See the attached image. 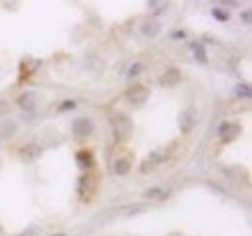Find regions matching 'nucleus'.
<instances>
[{
    "label": "nucleus",
    "instance_id": "f257e3e1",
    "mask_svg": "<svg viewBox=\"0 0 252 236\" xmlns=\"http://www.w3.org/2000/svg\"><path fill=\"white\" fill-rule=\"evenodd\" d=\"M111 128H113V134L117 140H126V138H130L134 126H132V120L126 115L119 113V115L111 117Z\"/></svg>",
    "mask_w": 252,
    "mask_h": 236
},
{
    "label": "nucleus",
    "instance_id": "f03ea898",
    "mask_svg": "<svg viewBox=\"0 0 252 236\" xmlns=\"http://www.w3.org/2000/svg\"><path fill=\"white\" fill-rule=\"evenodd\" d=\"M95 132V122L90 117H78L72 120V134L76 138H90Z\"/></svg>",
    "mask_w": 252,
    "mask_h": 236
},
{
    "label": "nucleus",
    "instance_id": "7ed1b4c3",
    "mask_svg": "<svg viewBox=\"0 0 252 236\" xmlns=\"http://www.w3.org/2000/svg\"><path fill=\"white\" fill-rule=\"evenodd\" d=\"M150 95H152V91L142 84H134L132 88H128L125 91V99L130 105H144L150 99Z\"/></svg>",
    "mask_w": 252,
    "mask_h": 236
},
{
    "label": "nucleus",
    "instance_id": "20e7f679",
    "mask_svg": "<svg viewBox=\"0 0 252 236\" xmlns=\"http://www.w3.org/2000/svg\"><path fill=\"white\" fill-rule=\"evenodd\" d=\"M43 146L41 144H35V142H32V144H26V146H22L20 148V161L22 163H26V165H33L35 161H39L41 157H43Z\"/></svg>",
    "mask_w": 252,
    "mask_h": 236
},
{
    "label": "nucleus",
    "instance_id": "39448f33",
    "mask_svg": "<svg viewBox=\"0 0 252 236\" xmlns=\"http://www.w3.org/2000/svg\"><path fill=\"white\" fill-rule=\"evenodd\" d=\"M39 103H41L39 93L30 91V89H28V91H24V93H20V95H18V99H16V105H18L22 111H26V113H33V111H37Z\"/></svg>",
    "mask_w": 252,
    "mask_h": 236
},
{
    "label": "nucleus",
    "instance_id": "423d86ee",
    "mask_svg": "<svg viewBox=\"0 0 252 236\" xmlns=\"http://www.w3.org/2000/svg\"><path fill=\"white\" fill-rule=\"evenodd\" d=\"M198 124V111L194 107H187L179 117V128L181 134H190Z\"/></svg>",
    "mask_w": 252,
    "mask_h": 236
},
{
    "label": "nucleus",
    "instance_id": "0eeeda50",
    "mask_svg": "<svg viewBox=\"0 0 252 236\" xmlns=\"http://www.w3.org/2000/svg\"><path fill=\"white\" fill-rule=\"evenodd\" d=\"M181 80H183V72H181V68L171 66V68H167V70L159 76L158 84L161 86V88H177V86L181 84Z\"/></svg>",
    "mask_w": 252,
    "mask_h": 236
},
{
    "label": "nucleus",
    "instance_id": "6e6552de",
    "mask_svg": "<svg viewBox=\"0 0 252 236\" xmlns=\"http://www.w3.org/2000/svg\"><path fill=\"white\" fill-rule=\"evenodd\" d=\"M241 132H243V128H241L237 122H231V120H225V122H221L220 126H218V134H220V138L223 142L235 140Z\"/></svg>",
    "mask_w": 252,
    "mask_h": 236
},
{
    "label": "nucleus",
    "instance_id": "1a4fd4ad",
    "mask_svg": "<svg viewBox=\"0 0 252 236\" xmlns=\"http://www.w3.org/2000/svg\"><path fill=\"white\" fill-rule=\"evenodd\" d=\"M76 165L82 173H90L95 167V157L90 149H80L76 153Z\"/></svg>",
    "mask_w": 252,
    "mask_h": 236
},
{
    "label": "nucleus",
    "instance_id": "9d476101",
    "mask_svg": "<svg viewBox=\"0 0 252 236\" xmlns=\"http://www.w3.org/2000/svg\"><path fill=\"white\" fill-rule=\"evenodd\" d=\"M95 190V180L92 178L90 173H84L80 180H78V194H80V198L86 202V200H90V196L94 194Z\"/></svg>",
    "mask_w": 252,
    "mask_h": 236
},
{
    "label": "nucleus",
    "instance_id": "9b49d317",
    "mask_svg": "<svg viewBox=\"0 0 252 236\" xmlns=\"http://www.w3.org/2000/svg\"><path fill=\"white\" fill-rule=\"evenodd\" d=\"M18 134V122L14 118H2L0 120V142L12 140Z\"/></svg>",
    "mask_w": 252,
    "mask_h": 236
},
{
    "label": "nucleus",
    "instance_id": "f8f14e48",
    "mask_svg": "<svg viewBox=\"0 0 252 236\" xmlns=\"http://www.w3.org/2000/svg\"><path fill=\"white\" fill-rule=\"evenodd\" d=\"M159 33H161V22L159 20H148V22H144V26H142V35L144 37L156 39Z\"/></svg>",
    "mask_w": 252,
    "mask_h": 236
},
{
    "label": "nucleus",
    "instance_id": "ddd939ff",
    "mask_svg": "<svg viewBox=\"0 0 252 236\" xmlns=\"http://www.w3.org/2000/svg\"><path fill=\"white\" fill-rule=\"evenodd\" d=\"M130 171H132V165H130V161H128L126 157L115 159V163H113V173H115L117 177H128Z\"/></svg>",
    "mask_w": 252,
    "mask_h": 236
},
{
    "label": "nucleus",
    "instance_id": "4468645a",
    "mask_svg": "<svg viewBox=\"0 0 252 236\" xmlns=\"http://www.w3.org/2000/svg\"><path fill=\"white\" fill-rule=\"evenodd\" d=\"M189 47H190V51H192V55H194V60H198L200 64H206V62H208V51H206L204 43L196 41V43H190Z\"/></svg>",
    "mask_w": 252,
    "mask_h": 236
},
{
    "label": "nucleus",
    "instance_id": "2eb2a0df",
    "mask_svg": "<svg viewBox=\"0 0 252 236\" xmlns=\"http://www.w3.org/2000/svg\"><path fill=\"white\" fill-rule=\"evenodd\" d=\"M167 157H169V153L165 149H154L148 155V161H150V165H163L167 161Z\"/></svg>",
    "mask_w": 252,
    "mask_h": 236
},
{
    "label": "nucleus",
    "instance_id": "dca6fc26",
    "mask_svg": "<svg viewBox=\"0 0 252 236\" xmlns=\"http://www.w3.org/2000/svg\"><path fill=\"white\" fill-rule=\"evenodd\" d=\"M212 18L221 22V24H227V22L231 20V12L225 10V8H220V6H214V8H212Z\"/></svg>",
    "mask_w": 252,
    "mask_h": 236
},
{
    "label": "nucleus",
    "instance_id": "f3484780",
    "mask_svg": "<svg viewBox=\"0 0 252 236\" xmlns=\"http://www.w3.org/2000/svg\"><path fill=\"white\" fill-rule=\"evenodd\" d=\"M144 62H134V64H130L128 66V70H126V80H134L136 76H140L142 72H144Z\"/></svg>",
    "mask_w": 252,
    "mask_h": 236
},
{
    "label": "nucleus",
    "instance_id": "a211bd4d",
    "mask_svg": "<svg viewBox=\"0 0 252 236\" xmlns=\"http://www.w3.org/2000/svg\"><path fill=\"white\" fill-rule=\"evenodd\" d=\"M144 196H146L148 200H161V198H165V190L159 188V186H154V188H148V190L144 192Z\"/></svg>",
    "mask_w": 252,
    "mask_h": 236
},
{
    "label": "nucleus",
    "instance_id": "6ab92c4d",
    "mask_svg": "<svg viewBox=\"0 0 252 236\" xmlns=\"http://www.w3.org/2000/svg\"><path fill=\"white\" fill-rule=\"evenodd\" d=\"M235 95L239 97V99H251L252 97V89L249 84H239L237 88H235Z\"/></svg>",
    "mask_w": 252,
    "mask_h": 236
},
{
    "label": "nucleus",
    "instance_id": "aec40b11",
    "mask_svg": "<svg viewBox=\"0 0 252 236\" xmlns=\"http://www.w3.org/2000/svg\"><path fill=\"white\" fill-rule=\"evenodd\" d=\"M76 107H78V103H76L74 99H64L63 103H59L57 113H72Z\"/></svg>",
    "mask_w": 252,
    "mask_h": 236
},
{
    "label": "nucleus",
    "instance_id": "412c9836",
    "mask_svg": "<svg viewBox=\"0 0 252 236\" xmlns=\"http://www.w3.org/2000/svg\"><path fill=\"white\" fill-rule=\"evenodd\" d=\"M167 6H169V4H165V2H156V0L148 2V8H152V16L165 14V12H167Z\"/></svg>",
    "mask_w": 252,
    "mask_h": 236
},
{
    "label": "nucleus",
    "instance_id": "4be33fe9",
    "mask_svg": "<svg viewBox=\"0 0 252 236\" xmlns=\"http://www.w3.org/2000/svg\"><path fill=\"white\" fill-rule=\"evenodd\" d=\"M8 115H10V103H8L6 99H2V97H0V120H2V118H6Z\"/></svg>",
    "mask_w": 252,
    "mask_h": 236
},
{
    "label": "nucleus",
    "instance_id": "5701e85b",
    "mask_svg": "<svg viewBox=\"0 0 252 236\" xmlns=\"http://www.w3.org/2000/svg\"><path fill=\"white\" fill-rule=\"evenodd\" d=\"M241 20H243V24H245V26H251V22H252L251 10H243V12H241Z\"/></svg>",
    "mask_w": 252,
    "mask_h": 236
},
{
    "label": "nucleus",
    "instance_id": "b1692460",
    "mask_svg": "<svg viewBox=\"0 0 252 236\" xmlns=\"http://www.w3.org/2000/svg\"><path fill=\"white\" fill-rule=\"evenodd\" d=\"M171 39H175V41H181V39H187V31L185 30H177L171 33Z\"/></svg>",
    "mask_w": 252,
    "mask_h": 236
},
{
    "label": "nucleus",
    "instance_id": "393cba45",
    "mask_svg": "<svg viewBox=\"0 0 252 236\" xmlns=\"http://www.w3.org/2000/svg\"><path fill=\"white\" fill-rule=\"evenodd\" d=\"M37 235H39V233H37V229H35V227H30L26 233H22V236H37Z\"/></svg>",
    "mask_w": 252,
    "mask_h": 236
},
{
    "label": "nucleus",
    "instance_id": "a878e982",
    "mask_svg": "<svg viewBox=\"0 0 252 236\" xmlns=\"http://www.w3.org/2000/svg\"><path fill=\"white\" fill-rule=\"evenodd\" d=\"M4 235V227H2V223H0V236Z\"/></svg>",
    "mask_w": 252,
    "mask_h": 236
},
{
    "label": "nucleus",
    "instance_id": "bb28decb",
    "mask_svg": "<svg viewBox=\"0 0 252 236\" xmlns=\"http://www.w3.org/2000/svg\"><path fill=\"white\" fill-rule=\"evenodd\" d=\"M53 236H66L64 233H59V235H53Z\"/></svg>",
    "mask_w": 252,
    "mask_h": 236
},
{
    "label": "nucleus",
    "instance_id": "cd10ccee",
    "mask_svg": "<svg viewBox=\"0 0 252 236\" xmlns=\"http://www.w3.org/2000/svg\"><path fill=\"white\" fill-rule=\"evenodd\" d=\"M0 169H2V159H0Z\"/></svg>",
    "mask_w": 252,
    "mask_h": 236
}]
</instances>
